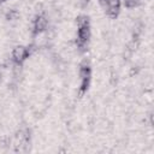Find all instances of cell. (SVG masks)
Masks as SVG:
<instances>
[{"label": "cell", "mask_w": 154, "mask_h": 154, "mask_svg": "<svg viewBox=\"0 0 154 154\" xmlns=\"http://www.w3.org/2000/svg\"><path fill=\"white\" fill-rule=\"evenodd\" d=\"M29 55H30L29 51L24 46H17V47H14V49L12 52V58L16 61V64H18V65H20Z\"/></svg>", "instance_id": "obj_1"}, {"label": "cell", "mask_w": 154, "mask_h": 154, "mask_svg": "<svg viewBox=\"0 0 154 154\" xmlns=\"http://www.w3.org/2000/svg\"><path fill=\"white\" fill-rule=\"evenodd\" d=\"M47 25H48V22L45 16H36V18L34 20V30H32L34 35H37V34L45 31Z\"/></svg>", "instance_id": "obj_2"}, {"label": "cell", "mask_w": 154, "mask_h": 154, "mask_svg": "<svg viewBox=\"0 0 154 154\" xmlns=\"http://www.w3.org/2000/svg\"><path fill=\"white\" fill-rule=\"evenodd\" d=\"M90 75H91L90 66L87 63H83L81 65V67H79V77H81V79H83V78H90Z\"/></svg>", "instance_id": "obj_3"}, {"label": "cell", "mask_w": 154, "mask_h": 154, "mask_svg": "<svg viewBox=\"0 0 154 154\" xmlns=\"http://www.w3.org/2000/svg\"><path fill=\"white\" fill-rule=\"evenodd\" d=\"M106 13L108 17L111 18H116L119 14V7H114V6H108L106 7Z\"/></svg>", "instance_id": "obj_4"}, {"label": "cell", "mask_w": 154, "mask_h": 154, "mask_svg": "<svg viewBox=\"0 0 154 154\" xmlns=\"http://www.w3.org/2000/svg\"><path fill=\"white\" fill-rule=\"evenodd\" d=\"M6 19L7 20H14V19H18L19 17V12L17 10H10L7 13H6Z\"/></svg>", "instance_id": "obj_5"}, {"label": "cell", "mask_w": 154, "mask_h": 154, "mask_svg": "<svg viewBox=\"0 0 154 154\" xmlns=\"http://www.w3.org/2000/svg\"><path fill=\"white\" fill-rule=\"evenodd\" d=\"M89 82H90V78H83L82 79V83H81V87H79V93L81 94H84L88 88H89Z\"/></svg>", "instance_id": "obj_6"}, {"label": "cell", "mask_w": 154, "mask_h": 154, "mask_svg": "<svg viewBox=\"0 0 154 154\" xmlns=\"http://www.w3.org/2000/svg\"><path fill=\"white\" fill-rule=\"evenodd\" d=\"M77 25H83V24H89V18L87 16H78L77 19Z\"/></svg>", "instance_id": "obj_7"}, {"label": "cell", "mask_w": 154, "mask_h": 154, "mask_svg": "<svg viewBox=\"0 0 154 154\" xmlns=\"http://www.w3.org/2000/svg\"><path fill=\"white\" fill-rule=\"evenodd\" d=\"M140 4V0H124V5L126 7H135Z\"/></svg>", "instance_id": "obj_8"}, {"label": "cell", "mask_w": 154, "mask_h": 154, "mask_svg": "<svg viewBox=\"0 0 154 154\" xmlns=\"http://www.w3.org/2000/svg\"><path fill=\"white\" fill-rule=\"evenodd\" d=\"M106 4H107L106 7H108V6L119 7V6H120V0H106Z\"/></svg>", "instance_id": "obj_9"}, {"label": "cell", "mask_w": 154, "mask_h": 154, "mask_svg": "<svg viewBox=\"0 0 154 154\" xmlns=\"http://www.w3.org/2000/svg\"><path fill=\"white\" fill-rule=\"evenodd\" d=\"M7 144H8V138H7V137H4V138L0 140V147H1V148L7 147Z\"/></svg>", "instance_id": "obj_10"}, {"label": "cell", "mask_w": 154, "mask_h": 154, "mask_svg": "<svg viewBox=\"0 0 154 154\" xmlns=\"http://www.w3.org/2000/svg\"><path fill=\"white\" fill-rule=\"evenodd\" d=\"M99 4H100L102 7H105V8H106V6H107V4H106V0H99Z\"/></svg>", "instance_id": "obj_11"}, {"label": "cell", "mask_w": 154, "mask_h": 154, "mask_svg": "<svg viewBox=\"0 0 154 154\" xmlns=\"http://www.w3.org/2000/svg\"><path fill=\"white\" fill-rule=\"evenodd\" d=\"M5 1H6V0H0V4H1V2H5Z\"/></svg>", "instance_id": "obj_12"}]
</instances>
